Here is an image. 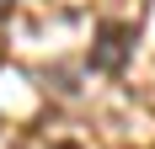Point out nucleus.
<instances>
[{
  "label": "nucleus",
  "mask_w": 155,
  "mask_h": 149,
  "mask_svg": "<svg viewBox=\"0 0 155 149\" xmlns=\"http://www.w3.org/2000/svg\"><path fill=\"white\" fill-rule=\"evenodd\" d=\"M54 149H80V144H54Z\"/></svg>",
  "instance_id": "nucleus-1"
}]
</instances>
